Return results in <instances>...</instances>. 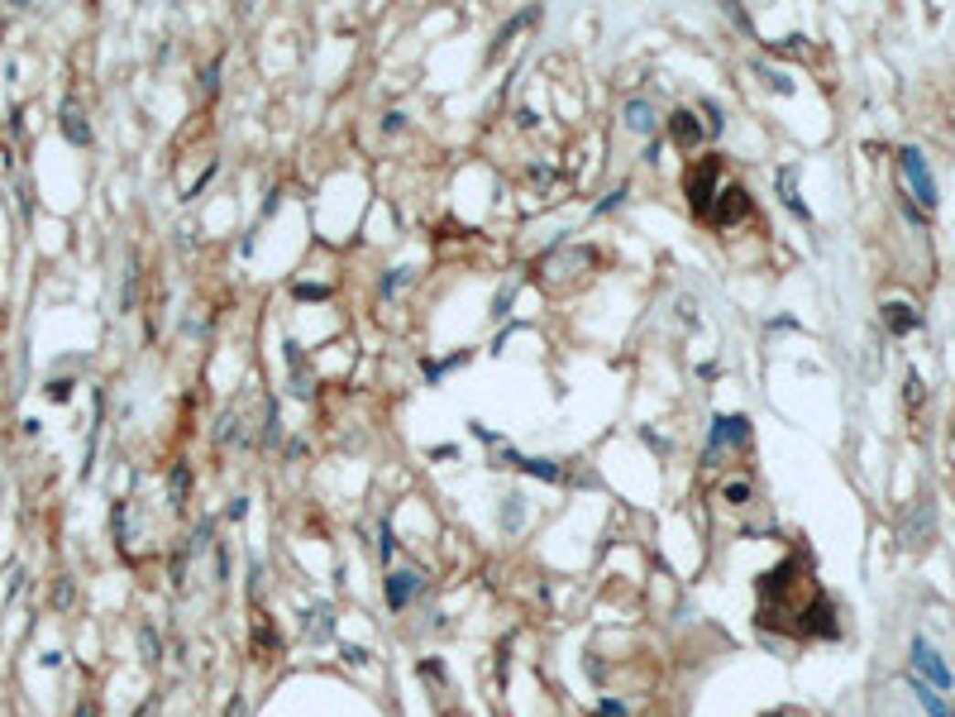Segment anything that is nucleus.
<instances>
[{
    "mask_svg": "<svg viewBox=\"0 0 955 717\" xmlns=\"http://www.w3.org/2000/svg\"><path fill=\"white\" fill-rule=\"evenodd\" d=\"M592 268V254L578 244H555L549 254L540 259V283L545 287H573Z\"/></svg>",
    "mask_w": 955,
    "mask_h": 717,
    "instance_id": "2",
    "label": "nucleus"
},
{
    "mask_svg": "<svg viewBox=\"0 0 955 717\" xmlns=\"http://www.w3.org/2000/svg\"><path fill=\"white\" fill-rule=\"evenodd\" d=\"M750 192L740 182H727L721 187V197H716V210H712V225H740V220H750Z\"/></svg>",
    "mask_w": 955,
    "mask_h": 717,
    "instance_id": "7",
    "label": "nucleus"
},
{
    "mask_svg": "<svg viewBox=\"0 0 955 717\" xmlns=\"http://www.w3.org/2000/svg\"><path fill=\"white\" fill-rule=\"evenodd\" d=\"M407 283V268H397V273H387V278H382V297H392V292Z\"/></svg>",
    "mask_w": 955,
    "mask_h": 717,
    "instance_id": "22",
    "label": "nucleus"
},
{
    "mask_svg": "<svg viewBox=\"0 0 955 717\" xmlns=\"http://www.w3.org/2000/svg\"><path fill=\"white\" fill-rule=\"evenodd\" d=\"M62 134H68V144H77V149H87V144H91V124H87V115H81L77 101L62 105Z\"/></svg>",
    "mask_w": 955,
    "mask_h": 717,
    "instance_id": "12",
    "label": "nucleus"
},
{
    "mask_svg": "<svg viewBox=\"0 0 955 717\" xmlns=\"http://www.w3.org/2000/svg\"><path fill=\"white\" fill-rule=\"evenodd\" d=\"M296 297L311 302V297H330V287H311V283H296Z\"/></svg>",
    "mask_w": 955,
    "mask_h": 717,
    "instance_id": "25",
    "label": "nucleus"
},
{
    "mask_svg": "<svg viewBox=\"0 0 955 717\" xmlns=\"http://www.w3.org/2000/svg\"><path fill=\"white\" fill-rule=\"evenodd\" d=\"M898 173H903V182H907V192H912V201H918L922 210H937V182H931V167H927V158H922V149H898Z\"/></svg>",
    "mask_w": 955,
    "mask_h": 717,
    "instance_id": "5",
    "label": "nucleus"
},
{
    "mask_svg": "<svg viewBox=\"0 0 955 717\" xmlns=\"http://www.w3.org/2000/svg\"><path fill=\"white\" fill-rule=\"evenodd\" d=\"M793 637H812V641H836L841 637V622H836V607L826 594H812L802 598L798 617H793Z\"/></svg>",
    "mask_w": 955,
    "mask_h": 717,
    "instance_id": "3",
    "label": "nucleus"
},
{
    "mask_svg": "<svg viewBox=\"0 0 955 717\" xmlns=\"http://www.w3.org/2000/svg\"><path fill=\"white\" fill-rule=\"evenodd\" d=\"M721 158L707 154V158H697L688 167V177H684V192H688V206L697 210L703 220H712V210H716V197H721Z\"/></svg>",
    "mask_w": 955,
    "mask_h": 717,
    "instance_id": "1",
    "label": "nucleus"
},
{
    "mask_svg": "<svg viewBox=\"0 0 955 717\" xmlns=\"http://www.w3.org/2000/svg\"><path fill=\"white\" fill-rule=\"evenodd\" d=\"M416 588H420V574H411V569H397V574L387 579V603L392 607H407L416 598Z\"/></svg>",
    "mask_w": 955,
    "mask_h": 717,
    "instance_id": "13",
    "label": "nucleus"
},
{
    "mask_svg": "<svg viewBox=\"0 0 955 717\" xmlns=\"http://www.w3.org/2000/svg\"><path fill=\"white\" fill-rule=\"evenodd\" d=\"M950 435H955V431H950Z\"/></svg>",
    "mask_w": 955,
    "mask_h": 717,
    "instance_id": "30",
    "label": "nucleus"
},
{
    "mask_svg": "<svg viewBox=\"0 0 955 717\" xmlns=\"http://www.w3.org/2000/svg\"><path fill=\"white\" fill-rule=\"evenodd\" d=\"M918 397H922V378H918V373H907V402L918 407Z\"/></svg>",
    "mask_w": 955,
    "mask_h": 717,
    "instance_id": "27",
    "label": "nucleus"
},
{
    "mask_svg": "<svg viewBox=\"0 0 955 717\" xmlns=\"http://www.w3.org/2000/svg\"><path fill=\"white\" fill-rule=\"evenodd\" d=\"M621 115H626V130H635V134H650L654 130V105L645 96H631Z\"/></svg>",
    "mask_w": 955,
    "mask_h": 717,
    "instance_id": "14",
    "label": "nucleus"
},
{
    "mask_svg": "<svg viewBox=\"0 0 955 717\" xmlns=\"http://www.w3.org/2000/svg\"><path fill=\"white\" fill-rule=\"evenodd\" d=\"M912 674H918L922 684H931L937 693H950V689H955V674H950V665L937 656V646H931V641H922V637L912 641Z\"/></svg>",
    "mask_w": 955,
    "mask_h": 717,
    "instance_id": "6",
    "label": "nucleus"
},
{
    "mask_svg": "<svg viewBox=\"0 0 955 717\" xmlns=\"http://www.w3.org/2000/svg\"><path fill=\"white\" fill-rule=\"evenodd\" d=\"M48 397H53V402H68V397H72V383H68V378H58V383L48 388Z\"/></svg>",
    "mask_w": 955,
    "mask_h": 717,
    "instance_id": "26",
    "label": "nucleus"
},
{
    "mask_svg": "<svg viewBox=\"0 0 955 717\" xmlns=\"http://www.w3.org/2000/svg\"><path fill=\"white\" fill-rule=\"evenodd\" d=\"M927 531H931V508H927V502H918V512H912V521H907L903 536H907V545H922Z\"/></svg>",
    "mask_w": 955,
    "mask_h": 717,
    "instance_id": "16",
    "label": "nucleus"
},
{
    "mask_svg": "<svg viewBox=\"0 0 955 717\" xmlns=\"http://www.w3.org/2000/svg\"><path fill=\"white\" fill-rule=\"evenodd\" d=\"M759 77H769V87H774V91H793V81L783 77V72H774V68H764V62H759Z\"/></svg>",
    "mask_w": 955,
    "mask_h": 717,
    "instance_id": "21",
    "label": "nucleus"
},
{
    "mask_svg": "<svg viewBox=\"0 0 955 717\" xmlns=\"http://www.w3.org/2000/svg\"><path fill=\"white\" fill-rule=\"evenodd\" d=\"M907 689L918 693V703L927 708V717H950V703H946V699H941V693L931 689V684H922L918 674H907Z\"/></svg>",
    "mask_w": 955,
    "mask_h": 717,
    "instance_id": "15",
    "label": "nucleus"
},
{
    "mask_svg": "<svg viewBox=\"0 0 955 717\" xmlns=\"http://www.w3.org/2000/svg\"><path fill=\"white\" fill-rule=\"evenodd\" d=\"M774 182H779V197H783V206H789L798 220H812V216H808V206H802V197H798V167H793V163H783L779 173H774Z\"/></svg>",
    "mask_w": 955,
    "mask_h": 717,
    "instance_id": "9",
    "label": "nucleus"
},
{
    "mask_svg": "<svg viewBox=\"0 0 955 717\" xmlns=\"http://www.w3.org/2000/svg\"><path fill=\"white\" fill-rule=\"evenodd\" d=\"M721 498H727L731 508H746V502L755 498V483H750V478H731L727 488H721Z\"/></svg>",
    "mask_w": 955,
    "mask_h": 717,
    "instance_id": "17",
    "label": "nucleus"
},
{
    "mask_svg": "<svg viewBox=\"0 0 955 717\" xmlns=\"http://www.w3.org/2000/svg\"><path fill=\"white\" fill-rule=\"evenodd\" d=\"M746 440H750V421L746 416H716L712 435H707V450H703V464H707V469H721V459L746 450Z\"/></svg>",
    "mask_w": 955,
    "mask_h": 717,
    "instance_id": "4",
    "label": "nucleus"
},
{
    "mask_svg": "<svg viewBox=\"0 0 955 717\" xmlns=\"http://www.w3.org/2000/svg\"><path fill=\"white\" fill-rule=\"evenodd\" d=\"M306 626H311V637H330V631H334L330 607H325V603H321V607H311V622H306Z\"/></svg>",
    "mask_w": 955,
    "mask_h": 717,
    "instance_id": "19",
    "label": "nucleus"
},
{
    "mask_svg": "<svg viewBox=\"0 0 955 717\" xmlns=\"http://www.w3.org/2000/svg\"><path fill=\"white\" fill-rule=\"evenodd\" d=\"M703 115H707V134H721V111L712 101H703Z\"/></svg>",
    "mask_w": 955,
    "mask_h": 717,
    "instance_id": "24",
    "label": "nucleus"
},
{
    "mask_svg": "<svg viewBox=\"0 0 955 717\" xmlns=\"http://www.w3.org/2000/svg\"><path fill=\"white\" fill-rule=\"evenodd\" d=\"M186 483H191L186 464H177V469H173V508H182V502H186Z\"/></svg>",
    "mask_w": 955,
    "mask_h": 717,
    "instance_id": "20",
    "label": "nucleus"
},
{
    "mask_svg": "<svg viewBox=\"0 0 955 717\" xmlns=\"http://www.w3.org/2000/svg\"><path fill=\"white\" fill-rule=\"evenodd\" d=\"M884 326L894 330V335H912L922 326V316H918V306L912 302H884Z\"/></svg>",
    "mask_w": 955,
    "mask_h": 717,
    "instance_id": "10",
    "label": "nucleus"
},
{
    "mask_svg": "<svg viewBox=\"0 0 955 717\" xmlns=\"http://www.w3.org/2000/svg\"><path fill=\"white\" fill-rule=\"evenodd\" d=\"M669 139H674L684 154H697V144L707 139V124L697 120V111H674V115H669Z\"/></svg>",
    "mask_w": 955,
    "mask_h": 717,
    "instance_id": "8",
    "label": "nucleus"
},
{
    "mask_svg": "<svg viewBox=\"0 0 955 717\" xmlns=\"http://www.w3.org/2000/svg\"><path fill=\"white\" fill-rule=\"evenodd\" d=\"M287 364H292V373H296V392L306 397V392H311V388H306V358H302V345H292V340H287Z\"/></svg>",
    "mask_w": 955,
    "mask_h": 717,
    "instance_id": "18",
    "label": "nucleus"
},
{
    "mask_svg": "<svg viewBox=\"0 0 955 717\" xmlns=\"http://www.w3.org/2000/svg\"><path fill=\"white\" fill-rule=\"evenodd\" d=\"M602 717H626V708H621L617 699H607V703H602Z\"/></svg>",
    "mask_w": 955,
    "mask_h": 717,
    "instance_id": "28",
    "label": "nucleus"
},
{
    "mask_svg": "<svg viewBox=\"0 0 955 717\" xmlns=\"http://www.w3.org/2000/svg\"><path fill=\"white\" fill-rule=\"evenodd\" d=\"M502 464H516V469H525L530 478H549V483L564 478V469H559L555 459H525V455H516V450H502Z\"/></svg>",
    "mask_w": 955,
    "mask_h": 717,
    "instance_id": "11",
    "label": "nucleus"
},
{
    "mask_svg": "<svg viewBox=\"0 0 955 717\" xmlns=\"http://www.w3.org/2000/svg\"><path fill=\"white\" fill-rule=\"evenodd\" d=\"M621 201H626V187H617V192H607V197H602V206H598V216H607V210H617Z\"/></svg>",
    "mask_w": 955,
    "mask_h": 717,
    "instance_id": "23",
    "label": "nucleus"
},
{
    "mask_svg": "<svg viewBox=\"0 0 955 717\" xmlns=\"http://www.w3.org/2000/svg\"><path fill=\"white\" fill-rule=\"evenodd\" d=\"M72 717H96V708H91V703H81V708H77Z\"/></svg>",
    "mask_w": 955,
    "mask_h": 717,
    "instance_id": "29",
    "label": "nucleus"
}]
</instances>
